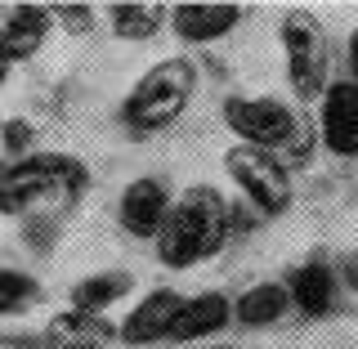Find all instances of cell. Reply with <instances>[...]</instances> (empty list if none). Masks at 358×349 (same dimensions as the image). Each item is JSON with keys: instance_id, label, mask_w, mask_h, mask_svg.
Instances as JSON below:
<instances>
[{"instance_id": "cell-1", "label": "cell", "mask_w": 358, "mask_h": 349, "mask_svg": "<svg viewBox=\"0 0 358 349\" xmlns=\"http://www.w3.org/2000/svg\"><path fill=\"white\" fill-rule=\"evenodd\" d=\"M229 233H233V206L210 184H193L179 193V201H171V215L157 233V255L171 269H188L197 260L220 255Z\"/></svg>"}, {"instance_id": "cell-2", "label": "cell", "mask_w": 358, "mask_h": 349, "mask_svg": "<svg viewBox=\"0 0 358 349\" xmlns=\"http://www.w3.org/2000/svg\"><path fill=\"white\" fill-rule=\"evenodd\" d=\"M90 184L85 166L67 152H27L0 166V215H31L41 201L81 197Z\"/></svg>"}, {"instance_id": "cell-3", "label": "cell", "mask_w": 358, "mask_h": 349, "mask_svg": "<svg viewBox=\"0 0 358 349\" xmlns=\"http://www.w3.org/2000/svg\"><path fill=\"white\" fill-rule=\"evenodd\" d=\"M193 90H197L193 59H166V63L148 67V72L139 76V85L126 94V104H121V121H126V130H134V134L166 130L179 112L188 108Z\"/></svg>"}, {"instance_id": "cell-4", "label": "cell", "mask_w": 358, "mask_h": 349, "mask_svg": "<svg viewBox=\"0 0 358 349\" xmlns=\"http://www.w3.org/2000/svg\"><path fill=\"white\" fill-rule=\"evenodd\" d=\"M224 121L238 134L246 148H264V152H305V121L296 117L287 104L278 99H229L224 104Z\"/></svg>"}, {"instance_id": "cell-5", "label": "cell", "mask_w": 358, "mask_h": 349, "mask_svg": "<svg viewBox=\"0 0 358 349\" xmlns=\"http://www.w3.org/2000/svg\"><path fill=\"white\" fill-rule=\"evenodd\" d=\"M287 50V81L296 90V99H322L327 94V36H322L318 18L305 9H291L278 27Z\"/></svg>"}, {"instance_id": "cell-6", "label": "cell", "mask_w": 358, "mask_h": 349, "mask_svg": "<svg viewBox=\"0 0 358 349\" xmlns=\"http://www.w3.org/2000/svg\"><path fill=\"white\" fill-rule=\"evenodd\" d=\"M224 166H229V179L242 188V197L260 215H282L291 206V179H287V166L278 162V152L238 143V148H229Z\"/></svg>"}, {"instance_id": "cell-7", "label": "cell", "mask_w": 358, "mask_h": 349, "mask_svg": "<svg viewBox=\"0 0 358 349\" xmlns=\"http://www.w3.org/2000/svg\"><path fill=\"white\" fill-rule=\"evenodd\" d=\"M166 215H171V188L162 184L157 175H143V179H130L126 193H121V206H117V220L130 238H152L162 233Z\"/></svg>"}, {"instance_id": "cell-8", "label": "cell", "mask_w": 358, "mask_h": 349, "mask_svg": "<svg viewBox=\"0 0 358 349\" xmlns=\"http://www.w3.org/2000/svg\"><path fill=\"white\" fill-rule=\"evenodd\" d=\"M318 134L336 157H358V85L354 81L327 85L322 112H318Z\"/></svg>"}, {"instance_id": "cell-9", "label": "cell", "mask_w": 358, "mask_h": 349, "mask_svg": "<svg viewBox=\"0 0 358 349\" xmlns=\"http://www.w3.org/2000/svg\"><path fill=\"white\" fill-rule=\"evenodd\" d=\"M54 27V14L45 5H0V59L18 63L45 45Z\"/></svg>"}, {"instance_id": "cell-10", "label": "cell", "mask_w": 358, "mask_h": 349, "mask_svg": "<svg viewBox=\"0 0 358 349\" xmlns=\"http://www.w3.org/2000/svg\"><path fill=\"white\" fill-rule=\"evenodd\" d=\"M179 305H184L179 291L157 287V291H148V296L126 313V322L117 327V336L126 345H134V349H139V345H157V341H171V322H175Z\"/></svg>"}, {"instance_id": "cell-11", "label": "cell", "mask_w": 358, "mask_h": 349, "mask_svg": "<svg viewBox=\"0 0 358 349\" xmlns=\"http://www.w3.org/2000/svg\"><path fill=\"white\" fill-rule=\"evenodd\" d=\"M112 341H121V336L103 313H81V309L54 313L41 336L45 349H108Z\"/></svg>"}, {"instance_id": "cell-12", "label": "cell", "mask_w": 358, "mask_h": 349, "mask_svg": "<svg viewBox=\"0 0 358 349\" xmlns=\"http://www.w3.org/2000/svg\"><path fill=\"white\" fill-rule=\"evenodd\" d=\"M233 318V300L220 296V291H201V296H184L175 322H171V341L175 345H188V341H201V336H215L229 327Z\"/></svg>"}, {"instance_id": "cell-13", "label": "cell", "mask_w": 358, "mask_h": 349, "mask_svg": "<svg viewBox=\"0 0 358 349\" xmlns=\"http://www.w3.org/2000/svg\"><path fill=\"white\" fill-rule=\"evenodd\" d=\"M246 9L242 5H175L171 9V27H175V36L179 41H188V45H210V41H220V36H229L233 27L242 22Z\"/></svg>"}, {"instance_id": "cell-14", "label": "cell", "mask_w": 358, "mask_h": 349, "mask_svg": "<svg viewBox=\"0 0 358 349\" xmlns=\"http://www.w3.org/2000/svg\"><path fill=\"white\" fill-rule=\"evenodd\" d=\"M287 296H291V305H296L300 313H309V318L331 313V305H336V273H331V264L305 260L300 269H291Z\"/></svg>"}, {"instance_id": "cell-15", "label": "cell", "mask_w": 358, "mask_h": 349, "mask_svg": "<svg viewBox=\"0 0 358 349\" xmlns=\"http://www.w3.org/2000/svg\"><path fill=\"white\" fill-rule=\"evenodd\" d=\"M287 309H291V296H287L282 283H255L233 300V318L242 327H273Z\"/></svg>"}, {"instance_id": "cell-16", "label": "cell", "mask_w": 358, "mask_h": 349, "mask_svg": "<svg viewBox=\"0 0 358 349\" xmlns=\"http://www.w3.org/2000/svg\"><path fill=\"white\" fill-rule=\"evenodd\" d=\"M162 22H171V9L162 5H108V27L121 41H152Z\"/></svg>"}, {"instance_id": "cell-17", "label": "cell", "mask_w": 358, "mask_h": 349, "mask_svg": "<svg viewBox=\"0 0 358 349\" xmlns=\"http://www.w3.org/2000/svg\"><path fill=\"white\" fill-rule=\"evenodd\" d=\"M130 287H134L130 273H121V269H112V273H94V278H85V283L72 287V309H81V313H103L108 305L126 300Z\"/></svg>"}, {"instance_id": "cell-18", "label": "cell", "mask_w": 358, "mask_h": 349, "mask_svg": "<svg viewBox=\"0 0 358 349\" xmlns=\"http://www.w3.org/2000/svg\"><path fill=\"white\" fill-rule=\"evenodd\" d=\"M36 296H41L36 278L18 273V269H0V318H5V313H18L22 305H31Z\"/></svg>"}, {"instance_id": "cell-19", "label": "cell", "mask_w": 358, "mask_h": 349, "mask_svg": "<svg viewBox=\"0 0 358 349\" xmlns=\"http://www.w3.org/2000/svg\"><path fill=\"white\" fill-rule=\"evenodd\" d=\"M50 14L59 18V22H63L67 31H76V36H81V31H90V27H94V9H90V5H54Z\"/></svg>"}, {"instance_id": "cell-20", "label": "cell", "mask_w": 358, "mask_h": 349, "mask_svg": "<svg viewBox=\"0 0 358 349\" xmlns=\"http://www.w3.org/2000/svg\"><path fill=\"white\" fill-rule=\"evenodd\" d=\"M27 148H31V126H27V121H5V152L22 162Z\"/></svg>"}, {"instance_id": "cell-21", "label": "cell", "mask_w": 358, "mask_h": 349, "mask_svg": "<svg viewBox=\"0 0 358 349\" xmlns=\"http://www.w3.org/2000/svg\"><path fill=\"white\" fill-rule=\"evenodd\" d=\"M341 278H345V287H350V291H358V251H354V255H345Z\"/></svg>"}, {"instance_id": "cell-22", "label": "cell", "mask_w": 358, "mask_h": 349, "mask_svg": "<svg viewBox=\"0 0 358 349\" xmlns=\"http://www.w3.org/2000/svg\"><path fill=\"white\" fill-rule=\"evenodd\" d=\"M350 81L358 85V31L350 36Z\"/></svg>"}, {"instance_id": "cell-23", "label": "cell", "mask_w": 358, "mask_h": 349, "mask_svg": "<svg viewBox=\"0 0 358 349\" xmlns=\"http://www.w3.org/2000/svg\"><path fill=\"white\" fill-rule=\"evenodd\" d=\"M9 349H45V345L36 341V336H18V341H14V345H9Z\"/></svg>"}, {"instance_id": "cell-24", "label": "cell", "mask_w": 358, "mask_h": 349, "mask_svg": "<svg viewBox=\"0 0 358 349\" xmlns=\"http://www.w3.org/2000/svg\"><path fill=\"white\" fill-rule=\"evenodd\" d=\"M5 76H9V63H5V59H0V85H5Z\"/></svg>"}, {"instance_id": "cell-25", "label": "cell", "mask_w": 358, "mask_h": 349, "mask_svg": "<svg viewBox=\"0 0 358 349\" xmlns=\"http://www.w3.org/2000/svg\"><path fill=\"white\" fill-rule=\"evenodd\" d=\"M215 349H233V345H215Z\"/></svg>"}, {"instance_id": "cell-26", "label": "cell", "mask_w": 358, "mask_h": 349, "mask_svg": "<svg viewBox=\"0 0 358 349\" xmlns=\"http://www.w3.org/2000/svg\"><path fill=\"white\" fill-rule=\"evenodd\" d=\"M0 349H5V341H0Z\"/></svg>"}]
</instances>
